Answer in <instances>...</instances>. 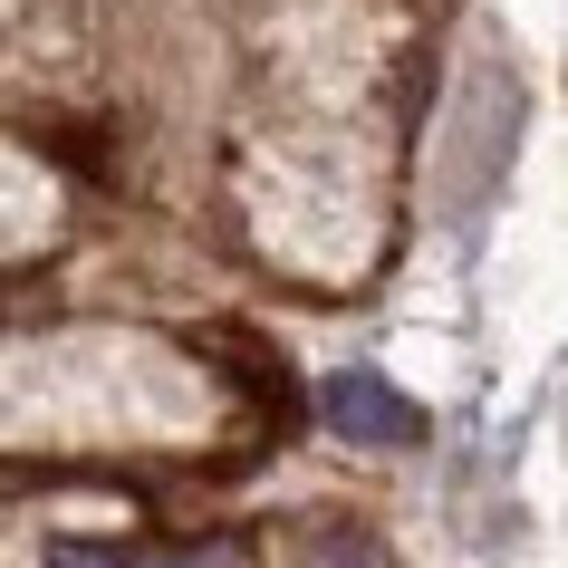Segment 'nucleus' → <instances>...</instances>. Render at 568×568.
Returning a JSON list of instances; mask_svg holds the SVG:
<instances>
[{
  "label": "nucleus",
  "mask_w": 568,
  "mask_h": 568,
  "mask_svg": "<svg viewBox=\"0 0 568 568\" xmlns=\"http://www.w3.org/2000/svg\"><path fill=\"white\" fill-rule=\"evenodd\" d=\"M145 568H232V559H222V549H212V559L193 549V559H145Z\"/></svg>",
  "instance_id": "nucleus-3"
},
{
  "label": "nucleus",
  "mask_w": 568,
  "mask_h": 568,
  "mask_svg": "<svg viewBox=\"0 0 568 568\" xmlns=\"http://www.w3.org/2000/svg\"><path fill=\"white\" fill-rule=\"evenodd\" d=\"M328 424L347 434V444H424V415L386 386V376H376V366L328 376Z\"/></svg>",
  "instance_id": "nucleus-2"
},
{
  "label": "nucleus",
  "mask_w": 568,
  "mask_h": 568,
  "mask_svg": "<svg viewBox=\"0 0 568 568\" xmlns=\"http://www.w3.org/2000/svg\"><path fill=\"white\" fill-rule=\"evenodd\" d=\"M510 135H520V78H501V68L481 59V78L463 88V106H453V154H444V203L453 212H481V203H491Z\"/></svg>",
  "instance_id": "nucleus-1"
}]
</instances>
